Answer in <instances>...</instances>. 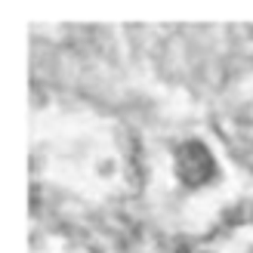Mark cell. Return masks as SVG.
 Masks as SVG:
<instances>
[{"instance_id": "cell-1", "label": "cell", "mask_w": 253, "mask_h": 253, "mask_svg": "<svg viewBox=\"0 0 253 253\" xmlns=\"http://www.w3.org/2000/svg\"><path fill=\"white\" fill-rule=\"evenodd\" d=\"M176 173H179V179L185 185H204L213 179V173H216V161H213L210 148L204 142H198V139H192V142H185L179 151H176Z\"/></svg>"}]
</instances>
